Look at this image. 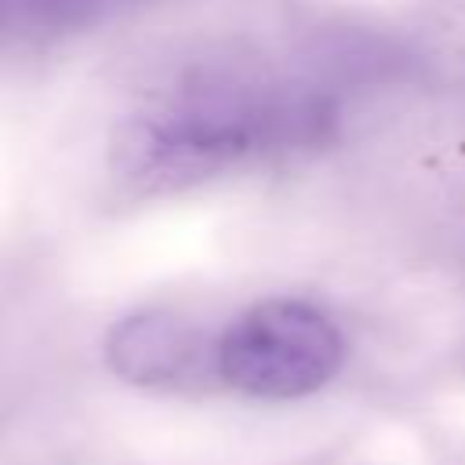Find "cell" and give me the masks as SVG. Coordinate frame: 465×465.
I'll list each match as a JSON object with an SVG mask.
<instances>
[{"instance_id": "6da1fadb", "label": "cell", "mask_w": 465, "mask_h": 465, "mask_svg": "<svg viewBox=\"0 0 465 465\" xmlns=\"http://www.w3.org/2000/svg\"><path fill=\"white\" fill-rule=\"evenodd\" d=\"M327 127L331 109L316 94L207 76L131 116L116 134L113 163L138 185H178L272 149L309 145Z\"/></svg>"}, {"instance_id": "7a4b0ae2", "label": "cell", "mask_w": 465, "mask_h": 465, "mask_svg": "<svg viewBox=\"0 0 465 465\" xmlns=\"http://www.w3.org/2000/svg\"><path fill=\"white\" fill-rule=\"evenodd\" d=\"M345 360L338 323L302 298H269L240 312L214 345L222 381L254 400H298L323 389Z\"/></svg>"}, {"instance_id": "3957f363", "label": "cell", "mask_w": 465, "mask_h": 465, "mask_svg": "<svg viewBox=\"0 0 465 465\" xmlns=\"http://www.w3.org/2000/svg\"><path fill=\"white\" fill-rule=\"evenodd\" d=\"M113 367L134 381L174 378L189 360V338L171 316H134L113 331Z\"/></svg>"}]
</instances>
